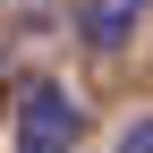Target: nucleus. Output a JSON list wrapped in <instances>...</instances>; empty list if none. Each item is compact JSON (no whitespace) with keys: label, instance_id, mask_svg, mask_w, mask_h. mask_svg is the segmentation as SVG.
<instances>
[{"label":"nucleus","instance_id":"nucleus-1","mask_svg":"<svg viewBox=\"0 0 153 153\" xmlns=\"http://www.w3.org/2000/svg\"><path fill=\"white\" fill-rule=\"evenodd\" d=\"M9 128H17L9 153H76V136H85V102H76L60 76H26L17 102H9Z\"/></svg>","mask_w":153,"mask_h":153},{"label":"nucleus","instance_id":"nucleus-2","mask_svg":"<svg viewBox=\"0 0 153 153\" xmlns=\"http://www.w3.org/2000/svg\"><path fill=\"white\" fill-rule=\"evenodd\" d=\"M145 26V0H76V34L85 51H128Z\"/></svg>","mask_w":153,"mask_h":153},{"label":"nucleus","instance_id":"nucleus-3","mask_svg":"<svg viewBox=\"0 0 153 153\" xmlns=\"http://www.w3.org/2000/svg\"><path fill=\"white\" fill-rule=\"evenodd\" d=\"M119 153H153V119H136V128H119Z\"/></svg>","mask_w":153,"mask_h":153}]
</instances>
